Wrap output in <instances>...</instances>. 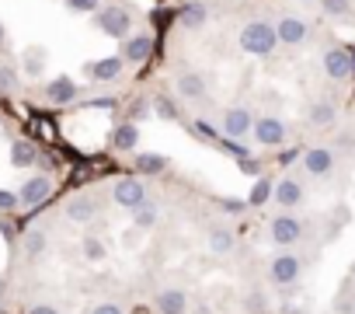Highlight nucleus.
Listing matches in <instances>:
<instances>
[{"instance_id": "f257e3e1", "label": "nucleus", "mask_w": 355, "mask_h": 314, "mask_svg": "<svg viewBox=\"0 0 355 314\" xmlns=\"http://www.w3.org/2000/svg\"><path fill=\"white\" fill-rule=\"evenodd\" d=\"M306 272V262L296 248H275V255L268 258L265 265V279L275 286V290H286V286H296Z\"/></svg>"}, {"instance_id": "f03ea898", "label": "nucleus", "mask_w": 355, "mask_h": 314, "mask_svg": "<svg viewBox=\"0 0 355 314\" xmlns=\"http://www.w3.org/2000/svg\"><path fill=\"white\" fill-rule=\"evenodd\" d=\"M237 42L248 56H272L279 49V35H275V25L268 18H248L241 25Z\"/></svg>"}, {"instance_id": "7ed1b4c3", "label": "nucleus", "mask_w": 355, "mask_h": 314, "mask_svg": "<svg viewBox=\"0 0 355 314\" xmlns=\"http://www.w3.org/2000/svg\"><path fill=\"white\" fill-rule=\"evenodd\" d=\"M306 231H310V224H306L303 217L289 213V210L279 213V217H272L268 227H265V234H268V241H272L275 248H296V245H303Z\"/></svg>"}, {"instance_id": "20e7f679", "label": "nucleus", "mask_w": 355, "mask_h": 314, "mask_svg": "<svg viewBox=\"0 0 355 314\" xmlns=\"http://www.w3.org/2000/svg\"><path fill=\"white\" fill-rule=\"evenodd\" d=\"M275 25V35H279V46H306L310 35H313V25L310 18H303L300 11H279V18L272 22Z\"/></svg>"}, {"instance_id": "39448f33", "label": "nucleus", "mask_w": 355, "mask_h": 314, "mask_svg": "<svg viewBox=\"0 0 355 314\" xmlns=\"http://www.w3.org/2000/svg\"><path fill=\"white\" fill-rule=\"evenodd\" d=\"M320 70H324L327 81H334V84H348V81L355 77V60H352V53H348L345 46L327 42V46L320 49Z\"/></svg>"}, {"instance_id": "423d86ee", "label": "nucleus", "mask_w": 355, "mask_h": 314, "mask_svg": "<svg viewBox=\"0 0 355 314\" xmlns=\"http://www.w3.org/2000/svg\"><path fill=\"white\" fill-rule=\"evenodd\" d=\"M300 165H303V172H306L310 179H327V175H334V168H338V150L327 147V143L306 147V150L300 154Z\"/></svg>"}, {"instance_id": "0eeeda50", "label": "nucleus", "mask_w": 355, "mask_h": 314, "mask_svg": "<svg viewBox=\"0 0 355 314\" xmlns=\"http://www.w3.org/2000/svg\"><path fill=\"white\" fill-rule=\"evenodd\" d=\"M251 136H254L258 147H282L289 140V126L279 115H258L254 126H251Z\"/></svg>"}, {"instance_id": "6e6552de", "label": "nucleus", "mask_w": 355, "mask_h": 314, "mask_svg": "<svg viewBox=\"0 0 355 314\" xmlns=\"http://www.w3.org/2000/svg\"><path fill=\"white\" fill-rule=\"evenodd\" d=\"M189 300H192L189 290L174 286V283L153 290V311L157 314H189Z\"/></svg>"}, {"instance_id": "1a4fd4ad", "label": "nucleus", "mask_w": 355, "mask_h": 314, "mask_svg": "<svg viewBox=\"0 0 355 314\" xmlns=\"http://www.w3.org/2000/svg\"><path fill=\"white\" fill-rule=\"evenodd\" d=\"M251 126H254V115H251L248 105H230V108H223L220 129H223L227 140H244V136H251Z\"/></svg>"}, {"instance_id": "9d476101", "label": "nucleus", "mask_w": 355, "mask_h": 314, "mask_svg": "<svg viewBox=\"0 0 355 314\" xmlns=\"http://www.w3.org/2000/svg\"><path fill=\"white\" fill-rule=\"evenodd\" d=\"M303 199H306V185L300 175H286L272 185V203L282 210H296V206H303Z\"/></svg>"}, {"instance_id": "9b49d317", "label": "nucleus", "mask_w": 355, "mask_h": 314, "mask_svg": "<svg viewBox=\"0 0 355 314\" xmlns=\"http://www.w3.org/2000/svg\"><path fill=\"white\" fill-rule=\"evenodd\" d=\"M174 91L185 101H206L209 98V81L199 70H178L174 74Z\"/></svg>"}, {"instance_id": "f8f14e48", "label": "nucleus", "mask_w": 355, "mask_h": 314, "mask_svg": "<svg viewBox=\"0 0 355 314\" xmlns=\"http://www.w3.org/2000/svg\"><path fill=\"white\" fill-rule=\"evenodd\" d=\"M112 199L122 206V210H132V206H139L143 199H150V192H146V185H143V179H119L115 185H112Z\"/></svg>"}, {"instance_id": "ddd939ff", "label": "nucleus", "mask_w": 355, "mask_h": 314, "mask_svg": "<svg viewBox=\"0 0 355 314\" xmlns=\"http://www.w3.org/2000/svg\"><path fill=\"white\" fill-rule=\"evenodd\" d=\"M338 115H341V105L334 98H317V101L306 105V126L310 129H327V126L338 122Z\"/></svg>"}, {"instance_id": "4468645a", "label": "nucleus", "mask_w": 355, "mask_h": 314, "mask_svg": "<svg viewBox=\"0 0 355 314\" xmlns=\"http://www.w3.org/2000/svg\"><path fill=\"white\" fill-rule=\"evenodd\" d=\"M63 217L73 220V224H91L98 217V199L91 192H77L63 203Z\"/></svg>"}, {"instance_id": "2eb2a0df", "label": "nucleus", "mask_w": 355, "mask_h": 314, "mask_svg": "<svg viewBox=\"0 0 355 314\" xmlns=\"http://www.w3.org/2000/svg\"><path fill=\"white\" fill-rule=\"evenodd\" d=\"M49 192H53V175H32L25 185H21V192H18V206H39V203H46L49 199Z\"/></svg>"}, {"instance_id": "dca6fc26", "label": "nucleus", "mask_w": 355, "mask_h": 314, "mask_svg": "<svg viewBox=\"0 0 355 314\" xmlns=\"http://www.w3.org/2000/svg\"><path fill=\"white\" fill-rule=\"evenodd\" d=\"M206 245H209V251L216 258H227V255L237 251V231L230 224H213L209 234H206Z\"/></svg>"}, {"instance_id": "f3484780", "label": "nucleus", "mask_w": 355, "mask_h": 314, "mask_svg": "<svg viewBox=\"0 0 355 314\" xmlns=\"http://www.w3.org/2000/svg\"><path fill=\"white\" fill-rule=\"evenodd\" d=\"M98 28H101L105 35L122 39V35H129V28H132V15L122 11V8H105V11H98Z\"/></svg>"}, {"instance_id": "a211bd4d", "label": "nucleus", "mask_w": 355, "mask_h": 314, "mask_svg": "<svg viewBox=\"0 0 355 314\" xmlns=\"http://www.w3.org/2000/svg\"><path fill=\"white\" fill-rule=\"evenodd\" d=\"M46 251H49V227H46V224L28 227L25 238H21V255H25L28 262H35V258H42Z\"/></svg>"}, {"instance_id": "6ab92c4d", "label": "nucleus", "mask_w": 355, "mask_h": 314, "mask_svg": "<svg viewBox=\"0 0 355 314\" xmlns=\"http://www.w3.org/2000/svg\"><path fill=\"white\" fill-rule=\"evenodd\" d=\"M320 15H327L331 22H352L355 25V0H317Z\"/></svg>"}, {"instance_id": "aec40b11", "label": "nucleus", "mask_w": 355, "mask_h": 314, "mask_svg": "<svg viewBox=\"0 0 355 314\" xmlns=\"http://www.w3.org/2000/svg\"><path fill=\"white\" fill-rule=\"evenodd\" d=\"M129 213H132V227H136V231H150V227H157V220H160V206H157L153 199H143V203L132 206Z\"/></svg>"}, {"instance_id": "412c9836", "label": "nucleus", "mask_w": 355, "mask_h": 314, "mask_svg": "<svg viewBox=\"0 0 355 314\" xmlns=\"http://www.w3.org/2000/svg\"><path fill=\"white\" fill-rule=\"evenodd\" d=\"M46 94L56 101V105H67V101H73L80 91H77V84L70 81V77H56V81H49V88H46Z\"/></svg>"}, {"instance_id": "4be33fe9", "label": "nucleus", "mask_w": 355, "mask_h": 314, "mask_svg": "<svg viewBox=\"0 0 355 314\" xmlns=\"http://www.w3.org/2000/svg\"><path fill=\"white\" fill-rule=\"evenodd\" d=\"M150 46H153V39H150V35L129 39V42L122 46V60H129V63H143V60L150 56Z\"/></svg>"}, {"instance_id": "5701e85b", "label": "nucleus", "mask_w": 355, "mask_h": 314, "mask_svg": "<svg viewBox=\"0 0 355 314\" xmlns=\"http://www.w3.org/2000/svg\"><path fill=\"white\" fill-rule=\"evenodd\" d=\"M108 143H112V150H132V147L139 143V129H136L132 122H122V126L112 133Z\"/></svg>"}, {"instance_id": "b1692460", "label": "nucleus", "mask_w": 355, "mask_h": 314, "mask_svg": "<svg viewBox=\"0 0 355 314\" xmlns=\"http://www.w3.org/2000/svg\"><path fill=\"white\" fill-rule=\"evenodd\" d=\"M11 165L15 168H32L35 165V147L28 140H15L11 143Z\"/></svg>"}, {"instance_id": "393cba45", "label": "nucleus", "mask_w": 355, "mask_h": 314, "mask_svg": "<svg viewBox=\"0 0 355 314\" xmlns=\"http://www.w3.org/2000/svg\"><path fill=\"white\" fill-rule=\"evenodd\" d=\"M136 168L143 172V175H164L167 172V161L160 154H139L136 157Z\"/></svg>"}, {"instance_id": "a878e982", "label": "nucleus", "mask_w": 355, "mask_h": 314, "mask_svg": "<svg viewBox=\"0 0 355 314\" xmlns=\"http://www.w3.org/2000/svg\"><path fill=\"white\" fill-rule=\"evenodd\" d=\"M206 18H209V8L206 4H196V8H189V11H182V28H202L206 25Z\"/></svg>"}, {"instance_id": "bb28decb", "label": "nucleus", "mask_w": 355, "mask_h": 314, "mask_svg": "<svg viewBox=\"0 0 355 314\" xmlns=\"http://www.w3.org/2000/svg\"><path fill=\"white\" fill-rule=\"evenodd\" d=\"M91 74H94V81H115L122 74V60H101L91 67Z\"/></svg>"}, {"instance_id": "cd10ccee", "label": "nucleus", "mask_w": 355, "mask_h": 314, "mask_svg": "<svg viewBox=\"0 0 355 314\" xmlns=\"http://www.w3.org/2000/svg\"><path fill=\"white\" fill-rule=\"evenodd\" d=\"M157 115L160 119H167V122H178V119H182V108H178L174 105V98H167V94H157Z\"/></svg>"}, {"instance_id": "c85d7f7f", "label": "nucleus", "mask_w": 355, "mask_h": 314, "mask_svg": "<svg viewBox=\"0 0 355 314\" xmlns=\"http://www.w3.org/2000/svg\"><path fill=\"white\" fill-rule=\"evenodd\" d=\"M272 185H275V182H268V179H261V182L254 185V192H251V199H248V206H261V203H268V199H272Z\"/></svg>"}, {"instance_id": "c756f323", "label": "nucleus", "mask_w": 355, "mask_h": 314, "mask_svg": "<svg viewBox=\"0 0 355 314\" xmlns=\"http://www.w3.org/2000/svg\"><path fill=\"white\" fill-rule=\"evenodd\" d=\"M42 67H46V53L42 49H28L25 53V70L35 77V74H42Z\"/></svg>"}, {"instance_id": "7c9ffc66", "label": "nucleus", "mask_w": 355, "mask_h": 314, "mask_svg": "<svg viewBox=\"0 0 355 314\" xmlns=\"http://www.w3.org/2000/svg\"><path fill=\"white\" fill-rule=\"evenodd\" d=\"M84 258L101 262V258H105V245H101L98 238H84Z\"/></svg>"}, {"instance_id": "2f4dec72", "label": "nucleus", "mask_w": 355, "mask_h": 314, "mask_svg": "<svg viewBox=\"0 0 355 314\" xmlns=\"http://www.w3.org/2000/svg\"><path fill=\"white\" fill-rule=\"evenodd\" d=\"M244 311H248V314H265V311H268V304H265V297H261V293H248Z\"/></svg>"}, {"instance_id": "473e14b6", "label": "nucleus", "mask_w": 355, "mask_h": 314, "mask_svg": "<svg viewBox=\"0 0 355 314\" xmlns=\"http://www.w3.org/2000/svg\"><path fill=\"white\" fill-rule=\"evenodd\" d=\"M91 314H125V307L115 304V300H98V304L91 307Z\"/></svg>"}, {"instance_id": "72a5a7b5", "label": "nucleus", "mask_w": 355, "mask_h": 314, "mask_svg": "<svg viewBox=\"0 0 355 314\" xmlns=\"http://www.w3.org/2000/svg\"><path fill=\"white\" fill-rule=\"evenodd\" d=\"M334 311H338V314H355V297H352V293L345 290V293L338 297V304H334Z\"/></svg>"}, {"instance_id": "f704fd0d", "label": "nucleus", "mask_w": 355, "mask_h": 314, "mask_svg": "<svg viewBox=\"0 0 355 314\" xmlns=\"http://www.w3.org/2000/svg\"><path fill=\"white\" fill-rule=\"evenodd\" d=\"M25 314H60V307H56V304H46V300H39V304H32Z\"/></svg>"}, {"instance_id": "c9c22d12", "label": "nucleus", "mask_w": 355, "mask_h": 314, "mask_svg": "<svg viewBox=\"0 0 355 314\" xmlns=\"http://www.w3.org/2000/svg\"><path fill=\"white\" fill-rule=\"evenodd\" d=\"M67 8H70V11H94L98 0H67Z\"/></svg>"}, {"instance_id": "e433bc0d", "label": "nucleus", "mask_w": 355, "mask_h": 314, "mask_svg": "<svg viewBox=\"0 0 355 314\" xmlns=\"http://www.w3.org/2000/svg\"><path fill=\"white\" fill-rule=\"evenodd\" d=\"M18 206V196H11V192H0V210H15Z\"/></svg>"}, {"instance_id": "4c0bfd02", "label": "nucleus", "mask_w": 355, "mask_h": 314, "mask_svg": "<svg viewBox=\"0 0 355 314\" xmlns=\"http://www.w3.org/2000/svg\"><path fill=\"white\" fill-rule=\"evenodd\" d=\"M11 77H15L11 70H0V91H11V88H15V81H11Z\"/></svg>"}, {"instance_id": "58836bf2", "label": "nucleus", "mask_w": 355, "mask_h": 314, "mask_svg": "<svg viewBox=\"0 0 355 314\" xmlns=\"http://www.w3.org/2000/svg\"><path fill=\"white\" fill-rule=\"evenodd\" d=\"M220 206H223V210H227V213H241V210H244V206H248V203H237V199H223V203H220Z\"/></svg>"}, {"instance_id": "ea45409f", "label": "nucleus", "mask_w": 355, "mask_h": 314, "mask_svg": "<svg viewBox=\"0 0 355 314\" xmlns=\"http://www.w3.org/2000/svg\"><path fill=\"white\" fill-rule=\"evenodd\" d=\"M196 314H213V311H209V304H202V300H199V304H196Z\"/></svg>"}, {"instance_id": "a19ab883", "label": "nucleus", "mask_w": 355, "mask_h": 314, "mask_svg": "<svg viewBox=\"0 0 355 314\" xmlns=\"http://www.w3.org/2000/svg\"><path fill=\"white\" fill-rule=\"evenodd\" d=\"M293 4H317V0H293Z\"/></svg>"}, {"instance_id": "79ce46f5", "label": "nucleus", "mask_w": 355, "mask_h": 314, "mask_svg": "<svg viewBox=\"0 0 355 314\" xmlns=\"http://www.w3.org/2000/svg\"><path fill=\"white\" fill-rule=\"evenodd\" d=\"M0 39H4V28H0Z\"/></svg>"}]
</instances>
